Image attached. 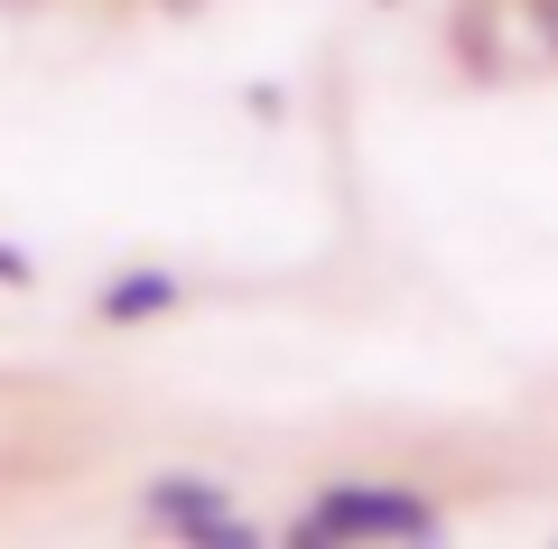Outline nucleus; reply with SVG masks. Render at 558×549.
I'll list each match as a JSON object with an SVG mask.
<instances>
[{"instance_id":"1","label":"nucleus","mask_w":558,"mask_h":549,"mask_svg":"<svg viewBox=\"0 0 558 549\" xmlns=\"http://www.w3.org/2000/svg\"><path fill=\"white\" fill-rule=\"evenodd\" d=\"M438 503H418L400 485H326L317 503L289 522V549H336V540H438Z\"/></svg>"},{"instance_id":"2","label":"nucleus","mask_w":558,"mask_h":549,"mask_svg":"<svg viewBox=\"0 0 558 549\" xmlns=\"http://www.w3.org/2000/svg\"><path fill=\"white\" fill-rule=\"evenodd\" d=\"M140 512H149L159 530H178V540H196V549H260V540H270L260 522L233 512V493H223L215 475H149Z\"/></svg>"},{"instance_id":"3","label":"nucleus","mask_w":558,"mask_h":549,"mask_svg":"<svg viewBox=\"0 0 558 549\" xmlns=\"http://www.w3.org/2000/svg\"><path fill=\"white\" fill-rule=\"evenodd\" d=\"M178 298H186L178 271H121V279L94 289V317H102V326H149V317H168Z\"/></svg>"},{"instance_id":"4","label":"nucleus","mask_w":558,"mask_h":549,"mask_svg":"<svg viewBox=\"0 0 558 549\" xmlns=\"http://www.w3.org/2000/svg\"><path fill=\"white\" fill-rule=\"evenodd\" d=\"M28 279H38V271H28V252H20V242H0V289H28Z\"/></svg>"},{"instance_id":"5","label":"nucleus","mask_w":558,"mask_h":549,"mask_svg":"<svg viewBox=\"0 0 558 549\" xmlns=\"http://www.w3.org/2000/svg\"><path fill=\"white\" fill-rule=\"evenodd\" d=\"M531 10H539V38L558 47V0H531Z\"/></svg>"}]
</instances>
